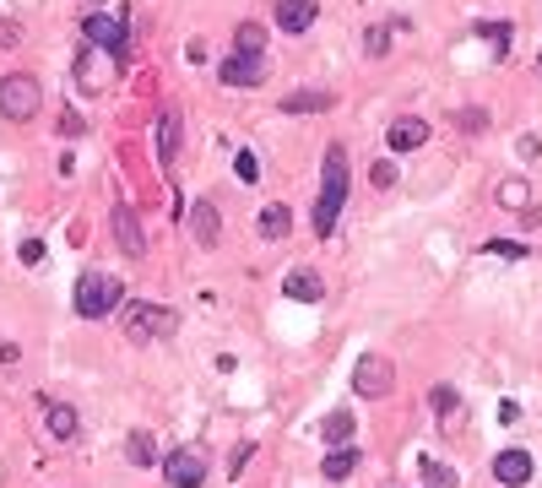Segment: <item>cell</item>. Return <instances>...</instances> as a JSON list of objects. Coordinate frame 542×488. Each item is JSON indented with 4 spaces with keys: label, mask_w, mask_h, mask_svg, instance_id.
<instances>
[{
    "label": "cell",
    "mask_w": 542,
    "mask_h": 488,
    "mask_svg": "<svg viewBox=\"0 0 542 488\" xmlns=\"http://www.w3.org/2000/svg\"><path fill=\"white\" fill-rule=\"evenodd\" d=\"M342 206H347V147H331V152H326V168H320V196H315V234H320V239L337 234Z\"/></svg>",
    "instance_id": "obj_1"
},
{
    "label": "cell",
    "mask_w": 542,
    "mask_h": 488,
    "mask_svg": "<svg viewBox=\"0 0 542 488\" xmlns=\"http://www.w3.org/2000/svg\"><path fill=\"white\" fill-rule=\"evenodd\" d=\"M125 299V282L109 277V272H81L76 277V315L81 321H109Z\"/></svg>",
    "instance_id": "obj_2"
},
{
    "label": "cell",
    "mask_w": 542,
    "mask_h": 488,
    "mask_svg": "<svg viewBox=\"0 0 542 488\" xmlns=\"http://www.w3.org/2000/svg\"><path fill=\"white\" fill-rule=\"evenodd\" d=\"M38 109H43V87H38L27 71L0 76V114H5V120H33Z\"/></svg>",
    "instance_id": "obj_3"
},
{
    "label": "cell",
    "mask_w": 542,
    "mask_h": 488,
    "mask_svg": "<svg viewBox=\"0 0 542 488\" xmlns=\"http://www.w3.org/2000/svg\"><path fill=\"white\" fill-rule=\"evenodd\" d=\"M125 331H130V342L174 337L179 331V310H168V304H136V310H125Z\"/></svg>",
    "instance_id": "obj_4"
},
{
    "label": "cell",
    "mask_w": 542,
    "mask_h": 488,
    "mask_svg": "<svg viewBox=\"0 0 542 488\" xmlns=\"http://www.w3.org/2000/svg\"><path fill=\"white\" fill-rule=\"evenodd\" d=\"M391 386H396V369H391L385 353H364V359L353 364V391H358V397L380 402V397H391Z\"/></svg>",
    "instance_id": "obj_5"
},
{
    "label": "cell",
    "mask_w": 542,
    "mask_h": 488,
    "mask_svg": "<svg viewBox=\"0 0 542 488\" xmlns=\"http://www.w3.org/2000/svg\"><path fill=\"white\" fill-rule=\"evenodd\" d=\"M206 451L201 445H179L174 456H163V478H168V488H201L206 483Z\"/></svg>",
    "instance_id": "obj_6"
},
{
    "label": "cell",
    "mask_w": 542,
    "mask_h": 488,
    "mask_svg": "<svg viewBox=\"0 0 542 488\" xmlns=\"http://www.w3.org/2000/svg\"><path fill=\"white\" fill-rule=\"evenodd\" d=\"M532 473H537V462H532V451H521V445H510V451L494 456V483L499 488H527Z\"/></svg>",
    "instance_id": "obj_7"
},
{
    "label": "cell",
    "mask_w": 542,
    "mask_h": 488,
    "mask_svg": "<svg viewBox=\"0 0 542 488\" xmlns=\"http://www.w3.org/2000/svg\"><path fill=\"white\" fill-rule=\"evenodd\" d=\"M217 81L223 87H261L266 81V54H228L217 65Z\"/></svg>",
    "instance_id": "obj_8"
},
{
    "label": "cell",
    "mask_w": 542,
    "mask_h": 488,
    "mask_svg": "<svg viewBox=\"0 0 542 488\" xmlns=\"http://www.w3.org/2000/svg\"><path fill=\"white\" fill-rule=\"evenodd\" d=\"M185 228H190V239L201 250H217V239H223V217H217V206L206 196H195V206L185 212Z\"/></svg>",
    "instance_id": "obj_9"
},
{
    "label": "cell",
    "mask_w": 542,
    "mask_h": 488,
    "mask_svg": "<svg viewBox=\"0 0 542 488\" xmlns=\"http://www.w3.org/2000/svg\"><path fill=\"white\" fill-rule=\"evenodd\" d=\"M81 33H87V43H98L103 54H114V60H125V27L109 16V11H92L87 22H81Z\"/></svg>",
    "instance_id": "obj_10"
},
{
    "label": "cell",
    "mask_w": 542,
    "mask_h": 488,
    "mask_svg": "<svg viewBox=\"0 0 542 488\" xmlns=\"http://www.w3.org/2000/svg\"><path fill=\"white\" fill-rule=\"evenodd\" d=\"M429 141V120H418V114H402V120H391V130H385V147L402 158V152H418Z\"/></svg>",
    "instance_id": "obj_11"
},
{
    "label": "cell",
    "mask_w": 542,
    "mask_h": 488,
    "mask_svg": "<svg viewBox=\"0 0 542 488\" xmlns=\"http://www.w3.org/2000/svg\"><path fill=\"white\" fill-rule=\"evenodd\" d=\"M109 223H114V239H119V250H125L130 261H141V255H147V234H141L136 212H130V206H109Z\"/></svg>",
    "instance_id": "obj_12"
},
{
    "label": "cell",
    "mask_w": 542,
    "mask_h": 488,
    "mask_svg": "<svg viewBox=\"0 0 542 488\" xmlns=\"http://www.w3.org/2000/svg\"><path fill=\"white\" fill-rule=\"evenodd\" d=\"M315 16H320V0H277V27H282L288 38L309 33V27H315Z\"/></svg>",
    "instance_id": "obj_13"
},
{
    "label": "cell",
    "mask_w": 542,
    "mask_h": 488,
    "mask_svg": "<svg viewBox=\"0 0 542 488\" xmlns=\"http://www.w3.org/2000/svg\"><path fill=\"white\" fill-rule=\"evenodd\" d=\"M109 60H114V54H109ZM76 81H81V92H103V87H109L98 43H81V54H76Z\"/></svg>",
    "instance_id": "obj_14"
},
{
    "label": "cell",
    "mask_w": 542,
    "mask_h": 488,
    "mask_svg": "<svg viewBox=\"0 0 542 488\" xmlns=\"http://www.w3.org/2000/svg\"><path fill=\"white\" fill-rule=\"evenodd\" d=\"M179 136H185L179 109H163V114H157V163H163V168L179 158Z\"/></svg>",
    "instance_id": "obj_15"
},
{
    "label": "cell",
    "mask_w": 542,
    "mask_h": 488,
    "mask_svg": "<svg viewBox=\"0 0 542 488\" xmlns=\"http://www.w3.org/2000/svg\"><path fill=\"white\" fill-rule=\"evenodd\" d=\"M494 201L505 206V212H532V179H521V174H505L499 185H494Z\"/></svg>",
    "instance_id": "obj_16"
},
{
    "label": "cell",
    "mask_w": 542,
    "mask_h": 488,
    "mask_svg": "<svg viewBox=\"0 0 542 488\" xmlns=\"http://www.w3.org/2000/svg\"><path fill=\"white\" fill-rule=\"evenodd\" d=\"M255 234H261L266 244H282V239L293 234V212H288L282 201H271V206H261V217H255Z\"/></svg>",
    "instance_id": "obj_17"
},
{
    "label": "cell",
    "mask_w": 542,
    "mask_h": 488,
    "mask_svg": "<svg viewBox=\"0 0 542 488\" xmlns=\"http://www.w3.org/2000/svg\"><path fill=\"white\" fill-rule=\"evenodd\" d=\"M282 293H288L293 304H320V299H326V282H320V277H315L309 266H299V272H288Z\"/></svg>",
    "instance_id": "obj_18"
},
{
    "label": "cell",
    "mask_w": 542,
    "mask_h": 488,
    "mask_svg": "<svg viewBox=\"0 0 542 488\" xmlns=\"http://www.w3.org/2000/svg\"><path fill=\"white\" fill-rule=\"evenodd\" d=\"M331 103H337V92L309 87V92H288V98H282V114H326Z\"/></svg>",
    "instance_id": "obj_19"
},
{
    "label": "cell",
    "mask_w": 542,
    "mask_h": 488,
    "mask_svg": "<svg viewBox=\"0 0 542 488\" xmlns=\"http://www.w3.org/2000/svg\"><path fill=\"white\" fill-rule=\"evenodd\" d=\"M364 456H358V445H331L326 451V462H320V473L331 478V483H342V478H353V467H358Z\"/></svg>",
    "instance_id": "obj_20"
},
{
    "label": "cell",
    "mask_w": 542,
    "mask_h": 488,
    "mask_svg": "<svg viewBox=\"0 0 542 488\" xmlns=\"http://www.w3.org/2000/svg\"><path fill=\"white\" fill-rule=\"evenodd\" d=\"M125 456H130V467H163V451H157V440H152L147 429H136V435L125 440Z\"/></svg>",
    "instance_id": "obj_21"
},
{
    "label": "cell",
    "mask_w": 542,
    "mask_h": 488,
    "mask_svg": "<svg viewBox=\"0 0 542 488\" xmlns=\"http://www.w3.org/2000/svg\"><path fill=\"white\" fill-rule=\"evenodd\" d=\"M233 54H266V27L261 22H239L233 27Z\"/></svg>",
    "instance_id": "obj_22"
},
{
    "label": "cell",
    "mask_w": 542,
    "mask_h": 488,
    "mask_svg": "<svg viewBox=\"0 0 542 488\" xmlns=\"http://www.w3.org/2000/svg\"><path fill=\"white\" fill-rule=\"evenodd\" d=\"M43 418H49V435H54V440H76V429H81L76 413L60 407V402H43Z\"/></svg>",
    "instance_id": "obj_23"
},
{
    "label": "cell",
    "mask_w": 542,
    "mask_h": 488,
    "mask_svg": "<svg viewBox=\"0 0 542 488\" xmlns=\"http://www.w3.org/2000/svg\"><path fill=\"white\" fill-rule=\"evenodd\" d=\"M429 402H434L440 424H445V429H456V413H461V397H456V386H434V391H429Z\"/></svg>",
    "instance_id": "obj_24"
},
{
    "label": "cell",
    "mask_w": 542,
    "mask_h": 488,
    "mask_svg": "<svg viewBox=\"0 0 542 488\" xmlns=\"http://www.w3.org/2000/svg\"><path fill=\"white\" fill-rule=\"evenodd\" d=\"M353 429H358V424H353V413H347V407H337V413L326 418V445H353Z\"/></svg>",
    "instance_id": "obj_25"
},
{
    "label": "cell",
    "mask_w": 542,
    "mask_h": 488,
    "mask_svg": "<svg viewBox=\"0 0 542 488\" xmlns=\"http://www.w3.org/2000/svg\"><path fill=\"white\" fill-rule=\"evenodd\" d=\"M418 467H423V483L429 488H456V467H445L440 456H418Z\"/></svg>",
    "instance_id": "obj_26"
},
{
    "label": "cell",
    "mask_w": 542,
    "mask_h": 488,
    "mask_svg": "<svg viewBox=\"0 0 542 488\" xmlns=\"http://www.w3.org/2000/svg\"><path fill=\"white\" fill-rule=\"evenodd\" d=\"M478 33H483V38L499 49V60L510 54V22H478Z\"/></svg>",
    "instance_id": "obj_27"
},
{
    "label": "cell",
    "mask_w": 542,
    "mask_h": 488,
    "mask_svg": "<svg viewBox=\"0 0 542 488\" xmlns=\"http://www.w3.org/2000/svg\"><path fill=\"white\" fill-rule=\"evenodd\" d=\"M364 49H369V54L380 60V54L391 49V27H369V33H364Z\"/></svg>",
    "instance_id": "obj_28"
},
{
    "label": "cell",
    "mask_w": 542,
    "mask_h": 488,
    "mask_svg": "<svg viewBox=\"0 0 542 488\" xmlns=\"http://www.w3.org/2000/svg\"><path fill=\"white\" fill-rule=\"evenodd\" d=\"M233 174H239L244 185H255V179H261V163H255V152H239V158H233Z\"/></svg>",
    "instance_id": "obj_29"
},
{
    "label": "cell",
    "mask_w": 542,
    "mask_h": 488,
    "mask_svg": "<svg viewBox=\"0 0 542 488\" xmlns=\"http://www.w3.org/2000/svg\"><path fill=\"white\" fill-rule=\"evenodd\" d=\"M456 125H461V130H489V109H461Z\"/></svg>",
    "instance_id": "obj_30"
},
{
    "label": "cell",
    "mask_w": 542,
    "mask_h": 488,
    "mask_svg": "<svg viewBox=\"0 0 542 488\" xmlns=\"http://www.w3.org/2000/svg\"><path fill=\"white\" fill-rule=\"evenodd\" d=\"M483 250H489V255H510V261H521V255H527V244H516V239H489Z\"/></svg>",
    "instance_id": "obj_31"
},
{
    "label": "cell",
    "mask_w": 542,
    "mask_h": 488,
    "mask_svg": "<svg viewBox=\"0 0 542 488\" xmlns=\"http://www.w3.org/2000/svg\"><path fill=\"white\" fill-rule=\"evenodd\" d=\"M250 456H255V445L244 440V445H233V456H228V478H239L244 467H250Z\"/></svg>",
    "instance_id": "obj_32"
},
{
    "label": "cell",
    "mask_w": 542,
    "mask_h": 488,
    "mask_svg": "<svg viewBox=\"0 0 542 488\" xmlns=\"http://www.w3.org/2000/svg\"><path fill=\"white\" fill-rule=\"evenodd\" d=\"M11 43H22V22H16V16L0 22V49H11Z\"/></svg>",
    "instance_id": "obj_33"
},
{
    "label": "cell",
    "mask_w": 542,
    "mask_h": 488,
    "mask_svg": "<svg viewBox=\"0 0 542 488\" xmlns=\"http://www.w3.org/2000/svg\"><path fill=\"white\" fill-rule=\"evenodd\" d=\"M369 179H375L380 190H385V185H396V163H391V158H385V163H375V174H369Z\"/></svg>",
    "instance_id": "obj_34"
},
{
    "label": "cell",
    "mask_w": 542,
    "mask_h": 488,
    "mask_svg": "<svg viewBox=\"0 0 542 488\" xmlns=\"http://www.w3.org/2000/svg\"><path fill=\"white\" fill-rule=\"evenodd\" d=\"M81 130H87L81 114H60V136H81Z\"/></svg>",
    "instance_id": "obj_35"
},
{
    "label": "cell",
    "mask_w": 542,
    "mask_h": 488,
    "mask_svg": "<svg viewBox=\"0 0 542 488\" xmlns=\"http://www.w3.org/2000/svg\"><path fill=\"white\" fill-rule=\"evenodd\" d=\"M22 261L38 266V261H43V244H38V239H22Z\"/></svg>",
    "instance_id": "obj_36"
},
{
    "label": "cell",
    "mask_w": 542,
    "mask_h": 488,
    "mask_svg": "<svg viewBox=\"0 0 542 488\" xmlns=\"http://www.w3.org/2000/svg\"><path fill=\"white\" fill-rule=\"evenodd\" d=\"M537 71H542V49H537Z\"/></svg>",
    "instance_id": "obj_37"
}]
</instances>
